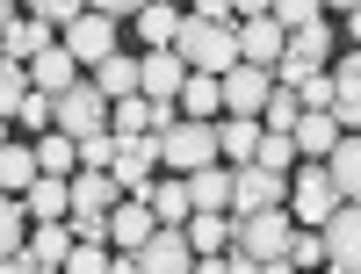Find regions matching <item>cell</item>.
Returning <instances> with one entry per match:
<instances>
[{
    "label": "cell",
    "mask_w": 361,
    "mask_h": 274,
    "mask_svg": "<svg viewBox=\"0 0 361 274\" xmlns=\"http://www.w3.org/2000/svg\"><path fill=\"white\" fill-rule=\"evenodd\" d=\"M109 246H73V260H66V274H109Z\"/></svg>",
    "instance_id": "f35d334b"
},
{
    "label": "cell",
    "mask_w": 361,
    "mask_h": 274,
    "mask_svg": "<svg viewBox=\"0 0 361 274\" xmlns=\"http://www.w3.org/2000/svg\"><path fill=\"white\" fill-rule=\"evenodd\" d=\"M87 8H80V0H37V8H29V22H44V29H73Z\"/></svg>",
    "instance_id": "836d02e7"
},
{
    "label": "cell",
    "mask_w": 361,
    "mask_h": 274,
    "mask_svg": "<svg viewBox=\"0 0 361 274\" xmlns=\"http://www.w3.org/2000/svg\"><path fill=\"white\" fill-rule=\"evenodd\" d=\"M152 166H159V137H116V188L123 195H145L152 188Z\"/></svg>",
    "instance_id": "8fae6325"
},
{
    "label": "cell",
    "mask_w": 361,
    "mask_h": 274,
    "mask_svg": "<svg viewBox=\"0 0 361 274\" xmlns=\"http://www.w3.org/2000/svg\"><path fill=\"white\" fill-rule=\"evenodd\" d=\"M267 209H289V180L267 166H238L231 173V217H267Z\"/></svg>",
    "instance_id": "5b68a950"
},
{
    "label": "cell",
    "mask_w": 361,
    "mask_h": 274,
    "mask_svg": "<svg viewBox=\"0 0 361 274\" xmlns=\"http://www.w3.org/2000/svg\"><path fill=\"white\" fill-rule=\"evenodd\" d=\"M173 58H180L188 73L224 80V73L238 66V29H231V22H202V15L188 8V22H180V37H173Z\"/></svg>",
    "instance_id": "6da1fadb"
},
{
    "label": "cell",
    "mask_w": 361,
    "mask_h": 274,
    "mask_svg": "<svg viewBox=\"0 0 361 274\" xmlns=\"http://www.w3.org/2000/svg\"><path fill=\"white\" fill-rule=\"evenodd\" d=\"M333 217H340V188H333V173H325V166H304V173L289 180V224H296V231H325Z\"/></svg>",
    "instance_id": "277c9868"
},
{
    "label": "cell",
    "mask_w": 361,
    "mask_h": 274,
    "mask_svg": "<svg viewBox=\"0 0 361 274\" xmlns=\"http://www.w3.org/2000/svg\"><path fill=\"white\" fill-rule=\"evenodd\" d=\"M37 274H58V267H37Z\"/></svg>",
    "instance_id": "c3c4849f"
},
{
    "label": "cell",
    "mask_w": 361,
    "mask_h": 274,
    "mask_svg": "<svg viewBox=\"0 0 361 274\" xmlns=\"http://www.w3.org/2000/svg\"><path fill=\"white\" fill-rule=\"evenodd\" d=\"M29 260L66 274V260H73V224H29Z\"/></svg>",
    "instance_id": "484cf974"
},
{
    "label": "cell",
    "mask_w": 361,
    "mask_h": 274,
    "mask_svg": "<svg viewBox=\"0 0 361 274\" xmlns=\"http://www.w3.org/2000/svg\"><path fill=\"white\" fill-rule=\"evenodd\" d=\"M37 173H44V180H73V173H80V144L58 137V130L37 137Z\"/></svg>",
    "instance_id": "83f0119b"
},
{
    "label": "cell",
    "mask_w": 361,
    "mask_h": 274,
    "mask_svg": "<svg viewBox=\"0 0 361 274\" xmlns=\"http://www.w3.org/2000/svg\"><path fill=\"white\" fill-rule=\"evenodd\" d=\"M289 267H296V274H318V267H325V238H318V231H296Z\"/></svg>",
    "instance_id": "8d00e7d4"
},
{
    "label": "cell",
    "mask_w": 361,
    "mask_h": 274,
    "mask_svg": "<svg viewBox=\"0 0 361 274\" xmlns=\"http://www.w3.org/2000/svg\"><path fill=\"white\" fill-rule=\"evenodd\" d=\"M66 51H73V66H80V73L109 66V58H116V22H109L102 8H87V15L66 29Z\"/></svg>",
    "instance_id": "52a82bcc"
},
{
    "label": "cell",
    "mask_w": 361,
    "mask_h": 274,
    "mask_svg": "<svg viewBox=\"0 0 361 274\" xmlns=\"http://www.w3.org/2000/svg\"><path fill=\"white\" fill-rule=\"evenodd\" d=\"M318 238H325V267L333 274H361V202H340V217Z\"/></svg>",
    "instance_id": "30bf717a"
},
{
    "label": "cell",
    "mask_w": 361,
    "mask_h": 274,
    "mask_svg": "<svg viewBox=\"0 0 361 274\" xmlns=\"http://www.w3.org/2000/svg\"><path fill=\"white\" fill-rule=\"evenodd\" d=\"M73 224V246H109V217H66Z\"/></svg>",
    "instance_id": "ab89813d"
},
{
    "label": "cell",
    "mask_w": 361,
    "mask_h": 274,
    "mask_svg": "<svg viewBox=\"0 0 361 274\" xmlns=\"http://www.w3.org/2000/svg\"><path fill=\"white\" fill-rule=\"evenodd\" d=\"M51 130H58V137H73V144H87V137H109V101L94 94V87H73V94L58 101Z\"/></svg>",
    "instance_id": "8992f818"
},
{
    "label": "cell",
    "mask_w": 361,
    "mask_h": 274,
    "mask_svg": "<svg viewBox=\"0 0 361 274\" xmlns=\"http://www.w3.org/2000/svg\"><path fill=\"white\" fill-rule=\"evenodd\" d=\"M188 209H202V217H224V209H231V166L188 173Z\"/></svg>",
    "instance_id": "cb8c5ba5"
},
{
    "label": "cell",
    "mask_w": 361,
    "mask_h": 274,
    "mask_svg": "<svg viewBox=\"0 0 361 274\" xmlns=\"http://www.w3.org/2000/svg\"><path fill=\"white\" fill-rule=\"evenodd\" d=\"M195 274H231V267L224 260H195Z\"/></svg>",
    "instance_id": "f6af8a7d"
},
{
    "label": "cell",
    "mask_w": 361,
    "mask_h": 274,
    "mask_svg": "<svg viewBox=\"0 0 361 274\" xmlns=\"http://www.w3.org/2000/svg\"><path fill=\"white\" fill-rule=\"evenodd\" d=\"M37 180H44V173H37V144H8V151H0V195L22 202Z\"/></svg>",
    "instance_id": "d4e9b609"
},
{
    "label": "cell",
    "mask_w": 361,
    "mask_h": 274,
    "mask_svg": "<svg viewBox=\"0 0 361 274\" xmlns=\"http://www.w3.org/2000/svg\"><path fill=\"white\" fill-rule=\"evenodd\" d=\"M137 202L152 209V224H159V231H188V217H195V209H188V180H152Z\"/></svg>",
    "instance_id": "2e32d148"
},
{
    "label": "cell",
    "mask_w": 361,
    "mask_h": 274,
    "mask_svg": "<svg viewBox=\"0 0 361 274\" xmlns=\"http://www.w3.org/2000/svg\"><path fill=\"white\" fill-rule=\"evenodd\" d=\"M87 87H94V94L116 108V101H130V94H145V73H137V58L130 51H116L109 58V66H94V80H87Z\"/></svg>",
    "instance_id": "e0dca14e"
},
{
    "label": "cell",
    "mask_w": 361,
    "mask_h": 274,
    "mask_svg": "<svg viewBox=\"0 0 361 274\" xmlns=\"http://www.w3.org/2000/svg\"><path fill=\"white\" fill-rule=\"evenodd\" d=\"M260 274H296V267H289V260H267V267H260Z\"/></svg>",
    "instance_id": "bcb514c9"
},
{
    "label": "cell",
    "mask_w": 361,
    "mask_h": 274,
    "mask_svg": "<svg viewBox=\"0 0 361 274\" xmlns=\"http://www.w3.org/2000/svg\"><path fill=\"white\" fill-rule=\"evenodd\" d=\"M275 22H282V37H296V29L325 22V8H318V0H282V8H275Z\"/></svg>",
    "instance_id": "e575fe53"
},
{
    "label": "cell",
    "mask_w": 361,
    "mask_h": 274,
    "mask_svg": "<svg viewBox=\"0 0 361 274\" xmlns=\"http://www.w3.org/2000/svg\"><path fill=\"white\" fill-rule=\"evenodd\" d=\"M340 123H333V116H304V123H296V159H304V166H325V159H333V151H340Z\"/></svg>",
    "instance_id": "44dd1931"
},
{
    "label": "cell",
    "mask_w": 361,
    "mask_h": 274,
    "mask_svg": "<svg viewBox=\"0 0 361 274\" xmlns=\"http://www.w3.org/2000/svg\"><path fill=\"white\" fill-rule=\"evenodd\" d=\"M296 246V224H289V209H267V217H231V253H246V260H289Z\"/></svg>",
    "instance_id": "3957f363"
},
{
    "label": "cell",
    "mask_w": 361,
    "mask_h": 274,
    "mask_svg": "<svg viewBox=\"0 0 361 274\" xmlns=\"http://www.w3.org/2000/svg\"><path fill=\"white\" fill-rule=\"evenodd\" d=\"M188 253L195 260H224L231 253V217H202V209H195V217H188Z\"/></svg>",
    "instance_id": "4316f807"
},
{
    "label": "cell",
    "mask_w": 361,
    "mask_h": 274,
    "mask_svg": "<svg viewBox=\"0 0 361 274\" xmlns=\"http://www.w3.org/2000/svg\"><path fill=\"white\" fill-rule=\"evenodd\" d=\"M44 51H51V29H44V22H29V15L8 29V44H0V58H15V66H37Z\"/></svg>",
    "instance_id": "f546056e"
},
{
    "label": "cell",
    "mask_w": 361,
    "mask_h": 274,
    "mask_svg": "<svg viewBox=\"0 0 361 274\" xmlns=\"http://www.w3.org/2000/svg\"><path fill=\"white\" fill-rule=\"evenodd\" d=\"M152 231H159V224H152V209H145L137 195L109 209V246H116V253H145V246H152Z\"/></svg>",
    "instance_id": "4fadbf2b"
},
{
    "label": "cell",
    "mask_w": 361,
    "mask_h": 274,
    "mask_svg": "<svg viewBox=\"0 0 361 274\" xmlns=\"http://www.w3.org/2000/svg\"><path fill=\"white\" fill-rule=\"evenodd\" d=\"M116 166V137H87L80 144V173H109Z\"/></svg>",
    "instance_id": "74e56055"
},
{
    "label": "cell",
    "mask_w": 361,
    "mask_h": 274,
    "mask_svg": "<svg viewBox=\"0 0 361 274\" xmlns=\"http://www.w3.org/2000/svg\"><path fill=\"white\" fill-rule=\"evenodd\" d=\"M0 151H8V116H0Z\"/></svg>",
    "instance_id": "7dc6e473"
},
{
    "label": "cell",
    "mask_w": 361,
    "mask_h": 274,
    "mask_svg": "<svg viewBox=\"0 0 361 274\" xmlns=\"http://www.w3.org/2000/svg\"><path fill=\"white\" fill-rule=\"evenodd\" d=\"M282 58H289V37H282L275 8H267V15H253V22H238V66H260V73H275Z\"/></svg>",
    "instance_id": "ba28073f"
},
{
    "label": "cell",
    "mask_w": 361,
    "mask_h": 274,
    "mask_svg": "<svg viewBox=\"0 0 361 274\" xmlns=\"http://www.w3.org/2000/svg\"><path fill=\"white\" fill-rule=\"evenodd\" d=\"M51 116H58V101H51V94H29V101H22V116H15V123H22L29 137H51Z\"/></svg>",
    "instance_id": "d590c367"
},
{
    "label": "cell",
    "mask_w": 361,
    "mask_h": 274,
    "mask_svg": "<svg viewBox=\"0 0 361 274\" xmlns=\"http://www.w3.org/2000/svg\"><path fill=\"white\" fill-rule=\"evenodd\" d=\"M22 15H15V0H0V44H8V29H15Z\"/></svg>",
    "instance_id": "b9f144b4"
},
{
    "label": "cell",
    "mask_w": 361,
    "mask_h": 274,
    "mask_svg": "<svg viewBox=\"0 0 361 274\" xmlns=\"http://www.w3.org/2000/svg\"><path fill=\"white\" fill-rule=\"evenodd\" d=\"M180 22H188L180 8H137V15H130V37H137L145 51H173V37H180Z\"/></svg>",
    "instance_id": "7402d4cb"
},
{
    "label": "cell",
    "mask_w": 361,
    "mask_h": 274,
    "mask_svg": "<svg viewBox=\"0 0 361 274\" xmlns=\"http://www.w3.org/2000/svg\"><path fill=\"white\" fill-rule=\"evenodd\" d=\"M173 108H188V123H217V116H224V80L188 73V87H180V101H173Z\"/></svg>",
    "instance_id": "603a6c76"
},
{
    "label": "cell",
    "mask_w": 361,
    "mask_h": 274,
    "mask_svg": "<svg viewBox=\"0 0 361 274\" xmlns=\"http://www.w3.org/2000/svg\"><path fill=\"white\" fill-rule=\"evenodd\" d=\"M347 37H354V51H361V0L347 8Z\"/></svg>",
    "instance_id": "7bdbcfd3"
},
{
    "label": "cell",
    "mask_w": 361,
    "mask_h": 274,
    "mask_svg": "<svg viewBox=\"0 0 361 274\" xmlns=\"http://www.w3.org/2000/svg\"><path fill=\"white\" fill-rule=\"evenodd\" d=\"M116 202H130L116 188V173H73V217H109Z\"/></svg>",
    "instance_id": "ac0fdd59"
},
{
    "label": "cell",
    "mask_w": 361,
    "mask_h": 274,
    "mask_svg": "<svg viewBox=\"0 0 361 274\" xmlns=\"http://www.w3.org/2000/svg\"><path fill=\"white\" fill-rule=\"evenodd\" d=\"M29 87H37V94H51V101H66L73 87H87V80H80V66H73V51H66V44H51L37 66H29Z\"/></svg>",
    "instance_id": "5bb4252c"
},
{
    "label": "cell",
    "mask_w": 361,
    "mask_h": 274,
    "mask_svg": "<svg viewBox=\"0 0 361 274\" xmlns=\"http://www.w3.org/2000/svg\"><path fill=\"white\" fill-rule=\"evenodd\" d=\"M260 137H267L260 123H238V116H224V123H217V159H224L231 173L253 166V159H260Z\"/></svg>",
    "instance_id": "d6986e66"
},
{
    "label": "cell",
    "mask_w": 361,
    "mask_h": 274,
    "mask_svg": "<svg viewBox=\"0 0 361 274\" xmlns=\"http://www.w3.org/2000/svg\"><path fill=\"white\" fill-rule=\"evenodd\" d=\"M29 94H37V87H29V66H15V58H0V116H8V123L22 116V101H29Z\"/></svg>",
    "instance_id": "4dcf8cb0"
},
{
    "label": "cell",
    "mask_w": 361,
    "mask_h": 274,
    "mask_svg": "<svg viewBox=\"0 0 361 274\" xmlns=\"http://www.w3.org/2000/svg\"><path fill=\"white\" fill-rule=\"evenodd\" d=\"M253 166H267V173H282V180H289L296 166H304V159H296V137H275V130H267V137H260V159H253Z\"/></svg>",
    "instance_id": "d6a6232c"
},
{
    "label": "cell",
    "mask_w": 361,
    "mask_h": 274,
    "mask_svg": "<svg viewBox=\"0 0 361 274\" xmlns=\"http://www.w3.org/2000/svg\"><path fill=\"white\" fill-rule=\"evenodd\" d=\"M267 94H275V73H260V66H231L224 73V116H238V123H260Z\"/></svg>",
    "instance_id": "9c48e42d"
},
{
    "label": "cell",
    "mask_w": 361,
    "mask_h": 274,
    "mask_svg": "<svg viewBox=\"0 0 361 274\" xmlns=\"http://www.w3.org/2000/svg\"><path fill=\"white\" fill-rule=\"evenodd\" d=\"M325 173H333L340 202H361V137H340V151L325 159Z\"/></svg>",
    "instance_id": "f1b7e54d"
},
{
    "label": "cell",
    "mask_w": 361,
    "mask_h": 274,
    "mask_svg": "<svg viewBox=\"0 0 361 274\" xmlns=\"http://www.w3.org/2000/svg\"><path fill=\"white\" fill-rule=\"evenodd\" d=\"M137 274H195L188 231H152V246L137 253Z\"/></svg>",
    "instance_id": "9a60e30c"
},
{
    "label": "cell",
    "mask_w": 361,
    "mask_h": 274,
    "mask_svg": "<svg viewBox=\"0 0 361 274\" xmlns=\"http://www.w3.org/2000/svg\"><path fill=\"white\" fill-rule=\"evenodd\" d=\"M109 274H137V253H116V260H109Z\"/></svg>",
    "instance_id": "ee69618b"
},
{
    "label": "cell",
    "mask_w": 361,
    "mask_h": 274,
    "mask_svg": "<svg viewBox=\"0 0 361 274\" xmlns=\"http://www.w3.org/2000/svg\"><path fill=\"white\" fill-rule=\"evenodd\" d=\"M0 274H37V260H29V246H22L15 260H0Z\"/></svg>",
    "instance_id": "60d3db41"
},
{
    "label": "cell",
    "mask_w": 361,
    "mask_h": 274,
    "mask_svg": "<svg viewBox=\"0 0 361 274\" xmlns=\"http://www.w3.org/2000/svg\"><path fill=\"white\" fill-rule=\"evenodd\" d=\"M137 73H145V101H159V108H173V101H180V87H188V66H180L173 51H145V58H137Z\"/></svg>",
    "instance_id": "7c38bea8"
},
{
    "label": "cell",
    "mask_w": 361,
    "mask_h": 274,
    "mask_svg": "<svg viewBox=\"0 0 361 274\" xmlns=\"http://www.w3.org/2000/svg\"><path fill=\"white\" fill-rule=\"evenodd\" d=\"M22 246H29V217H22L15 195H0V260H15Z\"/></svg>",
    "instance_id": "1f68e13d"
},
{
    "label": "cell",
    "mask_w": 361,
    "mask_h": 274,
    "mask_svg": "<svg viewBox=\"0 0 361 274\" xmlns=\"http://www.w3.org/2000/svg\"><path fill=\"white\" fill-rule=\"evenodd\" d=\"M159 166H173V180L224 166V159H217V123H188V116L166 123V130H159Z\"/></svg>",
    "instance_id": "7a4b0ae2"
},
{
    "label": "cell",
    "mask_w": 361,
    "mask_h": 274,
    "mask_svg": "<svg viewBox=\"0 0 361 274\" xmlns=\"http://www.w3.org/2000/svg\"><path fill=\"white\" fill-rule=\"evenodd\" d=\"M22 217L29 224H66L73 217V180H37V188L22 195Z\"/></svg>",
    "instance_id": "ffe728a7"
}]
</instances>
